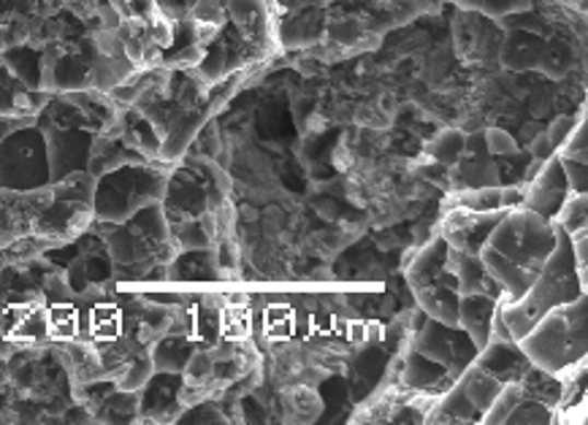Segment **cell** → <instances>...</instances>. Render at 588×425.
<instances>
[{"mask_svg": "<svg viewBox=\"0 0 588 425\" xmlns=\"http://www.w3.org/2000/svg\"><path fill=\"white\" fill-rule=\"evenodd\" d=\"M93 49L101 55H109V58L126 55V44H122L120 33L109 31V27H101V31L93 33Z\"/></svg>", "mask_w": 588, "mask_h": 425, "instance_id": "cell-36", "label": "cell"}, {"mask_svg": "<svg viewBox=\"0 0 588 425\" xmlns=\"http://www.w3.org/2000/svg\"><path fill=\"white\" fill-rule=\"evenodd\" d=\"M328 33H331L339 44H344V47L358 44V38H361V27L355 25V22H337V25L328 27Z\"/></svg>", "mask_w": 588, "mask_h": 425, "instance_id": "cell-40", "label": "cell"}, {"mask_svg": "<svg viewBox=\"0 0 588 425\" xmlns=\"http://www.w3.org/2000/svg\"><path fill=\"white\" fill-rule=\"evenodd\" d=\"M201 76L207 79V82H217L220 76L225 73V52L223 49H214V52H207L201 60Z\"/></svg>", "mask_w": 588, "mask_h": 425, "instance_id": "cell-38", "label": "cell"}, {"mask_svg": "<svg viewBox=\"0 0 588 425\" xmlns=\"http://www.w3.org/2000/svg\"><path fill=\"white\" fill-rule=\"evenodd\" d=\"M524 385L521 382H505V388L499 390V396L494 399V404L489 406V412L483 415V423L499 425L510 421L513 410L524 401Z\"/></svg>", "mask_w": 588, "mask_h": 425, "instance_id": "cell-29", "label": "cell"}, {"mask_svg": "<svg viewBox=\"0 0 588 425\" xmlns=\"http://www.w3.org/2000/svg\"><path fill=\"white\" fill-rule=\"evenodd\" d=\"M580 271V287H584V293L588 296V263L584 265V269H578Z\"/></svg>", "mask_w": 588, "mask_h": 425, "instance_id": "cell-46", "label": "cell"}, {"mask_svg": "<svg viewBox=\"0 0 588 425\" xmlns=\"http://www.w3.org/2000/svg\"><path fill=\"white\" fill-rule=\"evenodd\" d=\"M573 239V252H575V263H578V269H584L588 263V236H569Z\"/></svg>", "mask_w": 588, "mask_h": 425, "instance_id": "cell-43", "label": "cell"}, {"mask_svg": "<svg viewBox=\"0 0 588 425\" xmlns=\"http://www.w3.org/2000/svg\"><path fill=\"white\" fill-rule=\"evenodd\" d=\"M558 157H562L564 172H567L569 187L573 190H588V109L575 122L567 144L558 150Z\"/></svg>", "mask_w": 588, "mask_h": 425, "instance_id": "cell-15", "label": "cell"}, {"mask_svg": "<svg viewBox=\"0 0 588 425\" xmlns=\"http://www.w3.org/2000/svg\"><path fill=\"white\" fill-rule=\"evenodd\" d=\"M141 410V393H128V390L115 388L104 401L98 404V410L93 415H98L95 421L101 423H128L136 421Z\"/></svg>", "mask_w": 588, "mask_h": 425, "instance_id": "cell-24", "label": "cell"}, {"mask_svg": "<svg viewBox=\"0 0 588 425\" xmlns=\"http://www.w3.org/2000/svg\"><path fill=\"white\" fill-rule=\"evenodd\" d=\"M95 185H98V177H93L90 172H73L49 187H52V196L58 198V201H77L93 206Z\"/></svg>", "mask_w": 588, "mask_h": 425, "instance_id": "cell-25", "label": "cell"}, {"mask_svg": "<svg viewBox=\"0 0 588 425\" xmlns=\"http://www.w3.org/2000/svg\"><path fill=\"white\" fill-rule=\"evenodd\" d=\"M575 122H578L575 117H556V120L548 125V135H551V141H553V146H556V150H562V146L567 144V139H569V133H573Z\"/></svg>", "mask_w": 588, "mask_h": 425, "instance_id": "cell-39", "label": "cell"}, {"mask_svg": "<svg viewBox=\"0 0 588 425\" xmlns=\"http://www.w3.org/2000/svg\"><path fill=\"white\" fill-rule=\"evenodd\" d=\"M412 293H415V302L423 315L450 328H458V302H461L458 285H454V282H434V285L418 287Z\"/></svg>", "mask_w": 588, "mask_h": 425, "instance_id": "cell-14", "label": "cell"}, {"mask_svg": "<svg viewBox=\"0 0 588 425\" xmlns=\"http://www.w3.org/2000/svg\"><path fill=\"white\" fill-rule=\"evenodd\" d=\"M485 144H489L491 157H516L518 155V141L513 139V133L502 128H489L485 130Z\"/></svg>", "mask_w": 588, "mask_h": 425, "instance_id": "cell-32", "label": "cell"}, {"mask_svg": "<svg viewBox=\"0 0 588 425\" xmlns=\"http://www.w3.org/2000/svg\"><path fill=\"white\" fill-rule=\"evenodd\" d=\"M531 157H537V161H548L551 155H556V146H553L551 135H548V130H542V133L534 135V141H531Z\"/></svg>", "mask_w": 588, "mask_h": 425, "instance_id": "cell-41", "label": "cell"}, {"mask_svg": "<svg viewBox=\"0 0 588 425\" xmlns=\"http://www.w3.org/2000/svg\"><path fill=\"white\" fill-rule=\"evenodd\" d=\"M507 209L502 212H472V209H448L443 220V239L456 249L478 252L489 241L494 225L505 217Z\"/></svg>", "mask_w": 588, "mask_h": 425, "instance_id": "cell-9", "label": "cell"}, {"mask_svg": "<svg viewBox=\"0 0 588 425\" xmlns=\"http://www.w3.org/2000/svg\"><path fill=\"white\" fill-rule=\"evenodd\" d=\"M569 192H573V187H569L567 172H564V163L556 152V155H551L545 163H542L540 174L526 185L521 206L534 209V212H540L542 217L548 220H556L558 209L564 206Z\"/></svg>", "mask_w": 588, "mask_h": 425, "instance_id": "cell-8", "label": "cell"}, {"mask_svg": "<svg viewBox=\"0 0 588 425\" xmlns=\"http://www.w3.org/2000/svg\"><path fill=\"white\" fill-rule=\"evenodd\" d=\"M480 410L469 401L467 390L461 388V382H454V388L448 393H443V399L437 401V406L432 410V417L428 421L434 423H472L480 421Z\"/></svg>", "mask_w": 588, "mask_h": 425, "instance_id": "cell-21", "label": "cell"}, {"mask_svg": "<svg viewBox=\"0 0 588 425\" xmlns=\"http://www.w3.org/2000/svg\"><path fill=\"white\" fill-rule=\"evenodd\" d=\"M36 125L44 130V135H47L52 182H58V179H63L73 172H87L95 141L93 130L60 128V125H42V122Z\"/></svg>", "mask_w": 588, "mask_h": 425, "instance_id": "cell-7", "label": "cell"}, {"mask_svg": "<svg viewBox=\"0 0 588 425\" xmlns=\"http://www.w3.org/2000/svg\"><path fill=\"white\" fill-rule=\"evenodd\" d=\"M521 385H524L526 399H537L548 406L556 404L558 396H562V385L556 382V374H548L537 366H531L529 371H526Z\"/></svg>", "mask_w": 588, "mask_h": 425, "instance_id": "cell-28", "label": "cell"}, {"mask_svg": "<svg viewBox=\"0 0 588 425\" xmlns=\"http://www.w3.org/2000/svg\"><path fill=\"white\" fill-rule=\"evenodd\" d=\"M578 296H584V287H580V271L578 263H575L573 239H569L567 231L558 225L556 249H553L551 258L545 260L542 271L537 274L534 285H531L529 291H526V296L518 298V302L499 304V311L502 317H505L507 328H510V337L516 339V342H521L542 315H548V311L556 309V306L575 302Z\"/></svg>", "mask_w": 588, "mask_h": 425, "instance_id": "cell-1", "label": "cell"}, {"mask_svg": "<svg viewBox=\"0 0 588 425\" xmlns=\"http://www.w3.org/2000/svg\"><path fill=\"white\" fill-rule=\"evenodd\" d=\"M168 177L150 163H126L115 172L98 177L95 185V220L104 223H128L136 212L166 198Z\"/></svg>", "mask_w": 588, "mask_h": 425, "instance_id": "cell-3", "label": "cell"}, {"mask_svg": "<svg viewBox=\"0 0 588 425\" xmlns=\"http://www.w3.org/2000/svg\"><path fill=\"white\" fill-rule=\"evenodd\" d=\"M551 410H553V406L542 404V401H537V399H526V396H524V401L516 406V410H513L510 421H507V423H516V425L551 423Z\"/></svg>", "mask_w": 588, "mask_h": 425, "instance_id": "cell-31", "label": "cell"}, {"mask_svg": "<svg viewBox=\"0 0 588 425\" xmlns=\"http://www.w3.org/2000/svg\"><path fill=\"white\" fill-rule=\"evenodd\" d=\"M52 185L47 135L36 122L14 128L0 141V190H42Z\"/></svg>", "mask_w": 588, "mask_h": 425, "instance_id": "cell-5", "label": "cell"}, {"mask_svg": "<svg viewBox=\"0 0 588 425\" xmlns=\"http://www.w3.org/2000/svg\"><path fill=\"white\" fill-rule=\"evenodd\" d=\"M445 377H450L448 368L439 366L437 361L426 358L423 353H418L415 347L407 353V361H404V382L410 385V388H418V390H426V388H434L437 382H443Z\"/></svg>", "mask_w": 588, "mask_h": 425, "instance_id": "cell-23", "label": "cell"}, {"mask_svg": "<svg viewBox=\"0 0 588 425\" xmlns=\"http://www.w3.org/2000/svg\"><path fill=\"white\" fill-rule=\"evenodd\" d=\"M485 14L491 16H505V14H518V11H529L531 0H480Z\"/></svg>", "mask_w": 588, "mask_h": 425, "instance_id": "cell-37", "label": "cell"}, {"mask_svg": "<svg viewBox=\"0 0 588 425\" xmlns=\"http://www.w3.org/2000/svg\"><path fill=\"white\" fill-rule=\"evenodd\" d=\"M474 366L485 368L502 382H521L526 371L531 368V361L526 358L521 344L516 339H491L474 358Z\"/></svg>", "mask_w": 588, "mask_h": 425, "instance_id": "cell-10", "label": "cell"}, {"mask_svg": "<svg viewBox=\"0 0 588 425\" xmlns=\"http://www.w3.org/2000/svg\"><path fill=\"white\" fill-rule=\"evenodd\" d=\"M448 249L450 244L443 236L418 249V255L407 265V282H410L412 291L434 285V282H454L456 285L454 274L448 271Z\"/></svg>", "mask_w": 588, "mask_h": 425, "instance_id": "cell-12", "label": "cell"}, {"mask_svg": "<svg viewBox=\"0 0 588 425\" xmlns=\"http://www.w3.org/2000/svg\"><path fill=\"white\" fill-rule=\"evenodd\" d=\"M196 353L193 344L188 342L179 333H166L157 342H152V364H155V371L163 374H185V366H188L190 355Z\"/></svg>", "mask_w": 588, "mask_h": 425, "instance_id": "cell-18", "label": "cell"}, {"mask_svg": "<svg viewBox=\"0 0 588 425\" xmlns=\"http://www.w3.org/2000/svg\"><path fill=\"white\" fill-rule=\"evenodd\" d=\"M454 185L456 190H478V187H496L502 185L499 168H496L491 155H461V161L454 166Z\"/></svg>", "mask_w": 588, "mask_h": 425, "instance_id": "cell-17", "label": "cell"}, {"mask_svg": "<svg viewBox=\"0 0 588 425\" xmlns=\"http://www.w3.org/2000/svg\"><path fill=\"white\" fill-rule=\"evenodd\" d=\"M190 20L198 25H223L225 20V3L223 0H198L190 11Z\"/></svg>", "mask_w": 588, "mask_h": 425, "instance_id": "cell-34", "label": "cell"}, {"mask_svg": "<svg viewBox=\"0 0 588 425\" xmlns=\"http://www.w3.org/2000/svg\"><path fill=\"white\" fill-rule=\"evenodd\" d=\"M152 374H155V364H152L150 350L144 347L122 366V371L115 377V385L120 390H128V393H141L152 379Z\"/></svg>", "mask_w": 588, "mask_h": 425, "instance_id": "cell-26", "label": "cell"}, {"mask_svg": "<svg viewBox=\"0 0 588 425\" xmlns=\"http://www.w3.org/2000/svg\"><path fill=\"white\" fill-rule=\"evenodd\" d=\"M90 58V73H93V90H101V93H109L117 84L128 82V79L136 73V62L128 58V55H120V58H109V55L95 52L87 55Z\"/></svg>", "mask_w": 588, "mask_h": 425, "instance_id": "cell-19", "label": "cell"}, {"mask_svg": "<svg viewBox=\"0 0 588 425\" xmlns=\"http://www.w3.org/2000/svg\"><path fill=\"white\" fill-rule=\"evenodd\" d=\"M521 350L531 366L558 374L588 355V296L556 306L534 322L521 339Z\"/></svg>", "mask_w": 588, "mask_h": 425, "instance_id": "cell-2", "label": "cell"}, {"mask_svg": "<svg viewBox=\"0 0 588 425\" xmlns=\"http://www.w3.org/2000/svg\"><path fill=\"white\" fill-rule=\"evenodd\" d=\"M412 347L418 353H423L426 358L437 361L439 366L448 368V374L454 379L461 377L463 368H469L478 358L480 350L474 347L472 339L461 331V328H450L445 322H437L428 317V322L423 328H418L415 342Z\"/></svg>", "mask_w": 588, "mask_h": 425, "instance_id": "cell-6", "label": "cell"}, {"mask_svg": "<svg viewBox=\"0 0 588 425\" xmlns=\"http://www.w3.org/2000/svg\"><path fill=\"white\" fill-rule=\"evenodd\" d=\"M448 271L454 274L458 293H491L496 296L499 285L489 276L483 260L478 252H467V249H448Z\"/></svg>", "mask_w": 588, "mask_h": 425, "instance_id": "cell-13", "label": "cell"}, {"mask_svg": "<svg viewBox=\"0 0 588 425\" xmlns=\"http://www.w3.org/2000/svg\"><path fill=\"white\" fill-rule=\"evenodd\" d=\"M463 139H467L463 130H458V128L443 130V133H437L432 141H428L426 155L432 157L434 163H439V166L454 168L463 155Z\"/></svg>", "mask_w": 588, "mask_h": 425, "instance_id": "cell-27", "label": "cell"}, {"mask_svg": "<svg viewBox=\"0 0 588 425\" xmlns=\"http://www.w3.org/2000/svg\"><path fill=\"white\" fill-rule=\"evenodd\" d=\"M458 382H461V388L467 390L469 401L478 406L480 415H485V412H489V406L494 404V399L499 396V390L505 388V382H502V379H496L494 374H489L485 368H480L474 364L469 368H463L461 377H458ZM480 421H483V417H480Z\"/></svg>", "mask_w": 588, "mask_h": 425, "instance_id": "cell-20", "label": "cell"}, {"mask_svg": "<svg viewBox=\"0 0 588 425\" xmlns=\"http://www.w3.org/2000/svg\"><path fill=\"white\" fill-rule=\"evenodd\" d=\"M496 309H499V298L491 293H463L458 302V328L472 339L478 350L491 342Z\"/></svg>", "mask_w": 588, "mask_h": 425, "instance_id": "cell-11", "label": "cell"}, {"mask_svg": "<svg viewBox=\"0 0 588 425\" xmlns=\"http://www.w3.org/2000/svg\"><path fill=\"white\" fill-rule=\"evenodd\" d=\"M287 401H291L293 410L298 412V415H304V421H315L320 412V399L313 393V390L307 388H296L287 393Z\"/></svg>", "mask_w": 588, "mask_h": 425, "instance_id": "cell-35", "label": "cell"}, {"mask_svg": "<svg viewBox=\"0 0 588 425\" xmlns=\"http://www.w3.org/2000/svg\"><path fill=\"white\" fill-rule=\"evenodd\" d=\"M556 223L567 231L569 236L578 228H584L588 223V190H573L564 201V206L558 209Z\"/></svg>", "mask_w": 588, "mask_h": 425, "instance_id": "cell-30", "label": "cell"}, {"mask_svg": "<svg viewBox=\"0 0 588 425\" xmlns=\"http://www.w3.org/2000/svg\"><path fill=\"white\" fill-rule=\"evenodd\" d=\"M27 122H36V120H20V117H0V141H3L5 133H11L14 128H20V125Z\"/></svg>", "mask_w": 588, "mask_h": 425, "instance_id": "cell-44", "label": "cell"}, {"mask_svg": "<svg viewBox=\"0 0 588 425\" xmlns=\"http://www.w3.org/2000/svg\"><path fill=\"white\" fill-rule=\"evenodd\" d=\"M558 241V225L556 220L542 217L540 212L526 206L507 209L505 217L494 225L489 241L496 252L505 255L513 265L537 280L545 260L556 249Z\"/></svg>", "mask_w": 588, "mask_h": 425, "instance_id": "cell-4", "label": "cell"}, {"mask_svg": "<svg viewBox=\"0 0 588 425\" xmlns=\"http://www.w3.org/2000/svg\"><path fill=\"white\" fill-rule=\"evenodd\" d=\"M393 106H396L393 95H383V98H380V109L386 111V115H393Z\"/></svg>", "mask_w": 588, "mask_h": 425, "instance_id": "cell-45", "label": "cell"}, {"mask_svg": "<svg viewBox=\"0 0 588 425\" xmlns=\"http://www.w3.org/2000/svg\"><path fill=\"white\" fill-rule=\"evenodd\" d=\"M214 374V358L209 350H196L193 355H190L188 366H185V377H188V382L201 385L203 379H209Z\"/></svg>", "mask_w": 588, "mask_h": 425, "instance_id": "cell-33", "label": "cell"}, {"mask_svg": "<svg viewBox=\"0 0 588 425\" xmlns=\"http://www.w3.org/2000/svg\"><path fill=\"white\" fill-rule=\"evenodd\" d=\"M225 11L234 16L247 38H263L269 31V11L263 0H225Z\"/></svg>", "mask_w": 588, "mask_h": 425, "instance_id": "cell-22", "label": "cell"}, {"mask_svg": "<svg viewBox=\"0 0 588 425\" xmlns=\"http://www.w3.org/2000/svg\"><path fill=\"white\" fill-rule=\"evenodd\" d=\"M203 122H207V115H203V111H196V109L179 111V115L172 120V125H168L166 133H163V144H161L163 161H179V157L190 150L196 135L201 133Z\"/></svg>", "mask_w": 588, "mask_h": 425, "instance_id": "cell-16", "label": "cell"}, {"mask_svg": "<svg viewBox=\"0 0 588 425\" xmlns=\"http://www.w3.org/2000/svg\"><path fill=\"white\" fill-rule=\"evenodd\" d=\"M463 155H489L485 130H478V133H467V139H463Z\"/></svg>", "mask_w": 588, "mask_h": 425, "instance_id": "cell-42", "label": "cell"}]
</instances>
